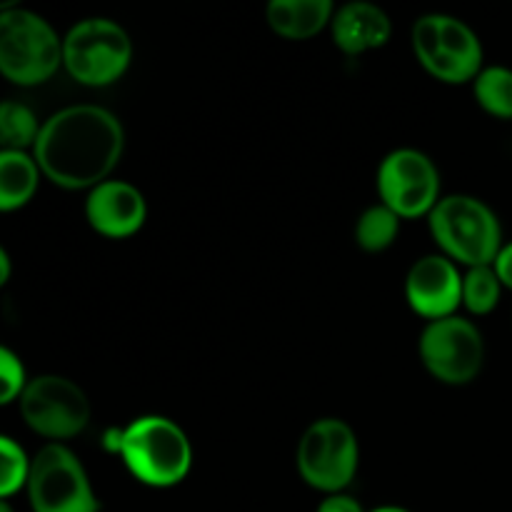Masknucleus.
I'll list each match as a JSON object with an SVG mask.
<instances>
[{"mask_svg": "<svg viewBox=\"0 0 512 512\" xmlns=\"http://www.w3.org/2000/svg\"><path fill=\"white\" fill-rule=\"evenodd\" d=\"M123 148V125L110 110L70 105L45 120L33 158L50 183L68 190H93L108 180Z\"/></svg>", "mask_w": 512, "mask_h": 512, "instance_id": "f257e3e1", "label": "nucleus"}, {"mask_svg": "<svg viewBox=\"0 0 512 512\" xmlns=\"http://www.w3.org/2000/svg\"><path fill=\"white\" fill-rule=\"evenodd\" d=\"M430 218V233L445 258L468 268L493 265L503 250V225L488 203L473 195L440 198Z\"/></svg>", "mask_w": 512, "mask_h": 512, "instance_id": "f03ea898", "label": "nucleus"}, {"mask_svg": "<svg viewBox=\"0 0 512 512\" xmlns=\"http://www.w3.org/2000/svg\"><path fill=\"white\" fill-rule=\"evenodd\" d=\"M120 455L133 478L150 488H173L183 483L193 465L188 435L180 425L160 415L135 418L123 430Z\"/></svg>", "mask_w": 512, "mask_h": 512, "instance_id": "7ed1b4c3", "label": "nucleus"}, {"mask_svg": "<svg viewBox=\"0 0 512 512\" xmlns=\"http://www.w3.org/2000/svg\"><path fill=\"white\" fill-rule=\"evenodd\" d=\"M63 63V40L43 15L0 8V70L15 85H38L53 78Z\"/></svg>", "mask_w": 512, "mask_h": 512, "instance_id": "20e7f679", "label": "nucleus"}, {"mask_svg": "<svg viewBox=\"0 0 512 512\" xmlns=\"http://www.w3.org/2000/svg\"><path fill=\"white\" fill-rule=\"evenodd\" d=\"M413 50L425 70L443 83H468L483 70V43L465 20L430 13L415 20Z\"/></svg>", "mask_w": 512, "mask_h": 512, "instance_id": "39448f33", "label": "nucleus"}, {"mask_svg": "<svg viewBox=\"0 0 512 512\" xmlns=\"http://www.w3.org/2000/svg\"><path fill=\"white\" fill-rule=\"evenodd\" d=\"M133 60V43L125 28L108 18H85L63 38V65L80 85L103 88L115 83Z\"/></svg>", "mask_w": 512, "mask_h": 512, "instance_id": "423d86ee", "label": "nucleus"}, {"mask_svg": "<svg viewBox=\"0 0 512 512\" xmlns=\"http://www.w3.org/2000/svg\"><path fill=\"white\" fill-rule=\"evenodd\" d=\"M358 460V438L340 418L315 420L298 443L300 478L320 493H343L358 473Z\"/></svg>", "mask_w": 512, "mask_h": 512, "instance_id": "0eeeda50", "label": "nucleus"}, {"mask_svg": "<svg viewBox=\"0 0 512 512\" xmlns=\"http://www.w3.org/2000/svg\"><path fill=\"white\" fill-rule=\"evenodd\" d=\"M28 500L33 512H98L88 473L73 450L48 443L30 465Z\"/></svg>", "mask_w": 512, "mask_h": 512, "instance_id": "6e6552de", "label": "nucleus"}, {"mask_svg": "<svg viewBox=\"0 0 512 512\" xmlns=\"http://www.w3.org/2000/svg\"><path fill=\"white\" fill-rule=\"evenodd\" d=\"M418 350L425 370L445 385L473 383L485 363L483 333L473 320L460 315L425 325Z\"/></svg>", "mask_w": 512, "mask_h": 512, "instance_id": "1a4fd4ad", "label": "nucleus"}, {"mask_svg": "<svg viewBox=\"0 0 512 512\" xmlns=\"http://www.w3.org/2000/svg\"><path fill=\"white\" fill-rule=\"evenodd\" d=\"M20 415L33 433L60 443L83 433L90 400L78 383L63 375H40L20 395Z\"/></svg>", "mask_w": 512, "mask_h": 512, "instance_id": "9d476101", "label": "nucleus"}, {"mask_svg": "<svg viewBox=\"0 0 512 512\" xmlns=\"http://www.w3.org/2000/svg\"><path fill=\"white\" fill-rule=\"evenodd\" d=\"M378 193L383 205L400 218L430 215L440 203V173L420 150H393L378 168Z\"/></svg>", "mask_w": 512, "mask_h": 512, "instance_id": "9b49d317", "label": "nucleus"}, {"mask_svg": "<svg viewBox=\"0 0 512 512\" xmlns=\"http://www.w3.org/2000/svg\"><path fill=\"white\" fill-rule=\"evenodd\" d=\"M405 298L430 323L455 315L463 303V275L458 265L445 255L420 258L405 278Z\"/></svg>", "mask_w": 512, "mask_h": 512, "instance_id": "f8f14e48", "label": "nucleus"}, {"mask_svg": "<svg viewBox=\"0 0 512 512\" xmlns=\"http://www.w3.org/2000/svg\"><path fill=\"white\" fill-rule=\"evenodd\" d=\"M85 215L93 230L105 238H128L143 228L148 205L135 185L125 180H105L90 190Z\"/></svg>", "mask_w": 512, "mask_h": 512, "instance_id": "ddd939ff", "label": "nucleus"}, {"mask_svg": "<svg viewBox=\"0 0 512 512\" xmlns=\"http://www.w3.org/2000/svg\"><path fill=\"white\" fill-rule=\"evenodd\" d=\"M333 40L343 53L360 55L368 50L380 48L393 35V23L383 8L365 0H353L335 10L333 23Z\"/></svg>", "mask_w": 512, "mask_h": 512, "instance_id": "4468645a", "label": "nucleus"}, {"mask_svg": "<svg viewBox=\"0 0 512 512\" xmlns=\"http://www.w3.org/2000/svg\"><path fill=\"white\" fill-rule=\"evenodd\" d=\"M335 5L330 0H273L265 10L268 25L288 40H308L333 23Z\"/></svg>", "mask_w": 512, "mask_h": 512, "instance_id": "2eb2a0df", "label": "nucleus"}, {"mask_svg": "<svg viewBox=\"0 0 512 512\" xmlns=\"http://www.w3.org/2000/svg\"><path fill=\"white\" fill-rule=\"evenodd\" d=\"M40 168L33 155L0 150V210L10 213L28 203L38 190Z\"/></svg>", "mask_w": 512, "mask_h": 512, "instance_id": "dca6fc26", "label": "nucleus"}, {"mask_svg": "<svg viewBox=\"0 0 512 512\" xmlns=\"http://www.w3.org/2000/svg\"><path fill=\"white\" fill-rule=\"evenodd\" d=\"M473 93L480 108L493 118L512 120V70L505 65H490L473 80Z\"/></svg>", "mask_w": 512, "mask_h": 512, "instance_id": "f3484780", "label": "nucleus"}, {"mask_svg": "<svg viewBox=\"0 0 512 512\" xmlns=\"http://www.w3.org/2000/svg\"><path fill=\"white\" fill-rule=\"evenodd\" d=\"M400 215L388 205H373L355 223V243L368 253H383L395 243L400 233Z\"/></svg>", "mask_w": 512, "mask_h": 512, "instance_id": "a211bd4d", "label": "nucleus"}, {"mask_svg": "<svg viewBox=\"0 0 512 512\" xmlns=\"http://www.w3.org/2000/svg\"><path fill=\"white\" fill-rule=\"evenodd\" d=\"M40 128L43 125H38L33 110L25 108L23 103L5 100L0 105V143H3V150H20V153H25V148H33L35 145Z\"/></svg>", "mask_w": 512, "mask_h": 512, "instance_id": "6ab92c4d", "label": "nucleus"}, {"mask_svg": "<svg viewBox=\"0 0 512 512\" xmlns=\"http://www.w3.org/2000/svg\"><path fill=\"white\" fill-rule=\"evenodd\" d=\"M500 295H503V283L493 265H480V268H468L463 275V305L473 315H488L498 308Z\"/></svg>", "mask_w": 512, "mask_h": 512, "instance_id": "aec40b11", "label": "nucleus"}, {"mask_svg": "<svg viewBox=\"0 0 512 512\" xmlns=\"http://www.w3.org/2000/svg\"><path fill=\"white\" fill-rule=\"evenodd\" d=\"M30 465L25 450L13 438H0V498L8 500L28 485Z\"/></svg>", "mask_w": 512, "mask_h": 512, "instance_id": "412c9836", "label": "nucleus"}, {"mask_svg": "<svg viewBox=\"0 0 512 512\" xmlns=\"http://www.w3.org/2000/svg\"><path fill=\"white\" fill-rule=\"evenodd\" d=\"M30 380H25V368L18 355L10 348L0 350V403L8 405L15 398L20 400L23 390L28 388Z\"/></svg>", "mask_w": 512, "mask_h": 512, "instance_id": "4be33fe9", "label": "nucleus"}, {"mask_svg": "<svg viewBox=\"0 0 512 512\" xmlns=\"http://www.w3.org/2000/svg\"><path fill=\"white\" fill-rule=\"evenodd\" d=\"M315 512H365V510L355 498H350V495L345 493H338V495H328Z\"/></svg>", "mask_w": 512, "mask_h": 512, "instance_id": "5701e85b", "label": "nucleus"}, {"mask_svg": "<svg viewBox=\"0 0 512 512\" xmlns=\"http://www.w3.org/2000/svg\"><path fill=\"white\" fill-rule=\"evenodd\" d=\"M493 268H495V273H498L503 288L512 290V240L503 245V250H500L498 258H495Z\"/></svg>", "mask_w": 512, "mask_h": 512, "instance_id": "b1692460", "label": "nucleus"}, {"mask_svg": "<svg viewBox=\"0 0 512 512\" xmlns=\"http://www.w3.org/2000/svg\"><path fill=\"white\" fill-rule=\"evenodd\" d=\"M10 280V258L5 250H0V283H8Z\"/></svg>", "mask_w": 512, "mask_h": 512, "instance_id": "393cba45", "label": "nucleus"}, {"mask_svg": "<svg viewBox=\"0 0 512 512\" xmlns=\"http://www.w3.org/2000/svg\"><path fill=\"white\" fill-rule=\"evenodd\" d=\"M370 512H410V510L398 508V505H383V508H375V510H370Z\"/></svg>", "mask_w": 512, "mask_h": 512, "instance_id": "a878e982", "label": "nucleus"}, {"mask_svg": "<svg viewBox=\"0 0 512 512\" xmlns=\"http://www.w3.org/2000/svg\"><path fill=\"white\" fill-rule=\"evenodd\" d=\"M0 512H13V508H10L8 500H0Z\"/></svg>", "mask_w": 512, "mask_h": 512, "instance_id": "bb28decb", "label": "nucleus"}]
</instances>
